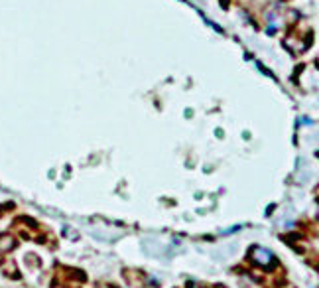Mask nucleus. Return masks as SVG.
Returning a JSON list of instances; mask_svg holds the SVG:
<instances>
[{
    "label": "nucleus",
    "instance_id": "obj_1",
    "mask_svg": "<svg viewBox=\"0 0 319 288\" xmlns=\"http://www.w3.org/2000/svg\"><path fill=\"white\" fill-rule=\"evenodd\" d=\"M248 256H250V261H252L256 267L266 269V271L274 269V265H276V256H274V253H272L270 249H266V247H260V245L252 247L250 253H248Z\"/></svg>",
    "mask_w": 319,
    "mask_h": 288
},
{
    "label": "nucleus",
    "instance_id": "obj_2",
    "mask_svg": "<svg viewBox=\"0 0 319 288\" xmlns=\"http://www.w3.org/2000/svg\"><path fill=\"white\" fill-rule=\"evenodd\" d=\"M10 249H14V237L12 235H2L0 237V251H10Z\"/></svg>",
    "mask_w": 319,
    "mask_h": 288
}]
</instances>
